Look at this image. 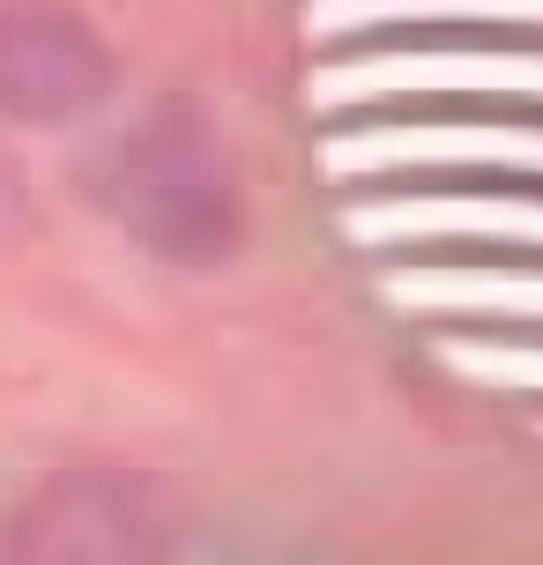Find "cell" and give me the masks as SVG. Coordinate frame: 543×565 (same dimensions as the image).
Masks as SVG:
<instances>
[{
    "mask_svg": "<svg viewBox=\"0 0 543 565\" xmlns=\"http://www.w3.org/2000/svg\"><path fill=\"white\" fill-rule=\"evenodd\" d=\"M350 238H499V246H543V194L529 201H491V194H469V201H439V194H417V201H358L343 216Z\"/></svg>",
    "mask_w": 543,
    "mask_h": 565,
    "instance_id": "6",
    "label": "cell"
},
{
    "mask_svg": "<svg viewBox=\"0 0 543 565\" xmlns=\"http://www.w3.org/2000/svg\"><path fill=\"white\" fill-rule=\"evenodd\" d=\"M409 312H499V320H543V268H409L387 282Z\"/></svg>",
    "mask_w": 543,
    "mask_h": 565,
    "instance_id": "8",
    "label": "cell"
},
{
    "mask_svg": "<svg viewBox=\"0 0 543 565\" xmlns=\"http://www.w3.org/2000/svg\"><path fill=\"white\" fill-rule=\"evenodd\" d=\"M113 97V53L67 0H0V119L60 127Z\"/></svg>",
    "mask_w": 543,
    "mask_h": 565,
    "instance_id": "2",
    "label": "cell"
},
{
    "mask_svg": "<svg viewBox=\"0 0 543 565\" xmlns=\"http://www.w3.org/2000/svg\"><path fill=\"white\" fill-rule=\"evenodd\" d=\"M320 38H365V30H507L543 38V0H320Z\"/></svg>",
    "mask_w": 543,
    "mask_h": 565,
    "instance_id": "7",
    "label": "cell"
},
{
    "mask_svg": "<svg viewBox=\"0 0 543 565\" xmlns=\"http://www.w3.org/2000/svg\"><path fill=\"white\" fill-rule=\"evenodd\" d=\"M89 194L149 260H172V268H216L246 238L238 171L187 97H157L119 135H105L89 164Z\"/></svg>",
    "mask_w": 543,
    "mask_h": 565,
    "instance_id": "1",
    "label": "cell"
},
{
    "mask_svg": "<svg viewBox=\"0 0 543 565\" xmlns=\"http://www.w3.org/2000/svg\"><path fill=\"white\" fill-rule=\"evenodd\" d=\"M328 171H455V164H485V171H536L543 179V119H425V127H409V119H372V127H343V135H328Z\"/></svg>",
    "mask_w": 543,
    "mask_h": 565,
    "instance_id": "4",
    "label": "cell"
},
{
    "mask_svg": "<svg viewBox=\"0 0 543 565\" xmlns=\"http://www.w3.org/2000/svg\"><path fill=\"white\" fill-rule=\"evenodd\" d=\"M447 358H455L461 372H477V380H507V387L536 380L543 387V358H529V350H514V342H455Z\"/></svg>",
    "mask_w": 543,
    "mask_h": 565,
    "instance_id": "9",
    "label": "cell"
},
{
    "mask_svg": "<svg viewBox=\"0 0 543 565\" xmlns=\"http://www.w3.org/2000/svg\"><path fill=\"white\" fill-rule=\"evenodd\" d=\"M8 231H23V171L8 164V149H0V238Z\"/></svg>",
    "mask_w": 543,
    "mask_h": 565,
    "instance_id": "10",
    "label": "cell"
},
{
    "mask_svg": "<svg viewBox=\"0 0 543 565\" xmlns=\"http://www.w3.org/2000/svg\"><path fill=\"white\" fill-rule=\"evenodd\" d=\"M387 97H499L543 105V53L529 45H402V53H343L313 75V105H387Z\"/></svg>",
    "mask_w": 543,
    "mask_h": 565,
    "instance_id": "3",
    "label": "cell"
},
{
    "mask_svg": "<svg viewBox=\"0 0 543 565\" xmlns=\"http://www.w3.org/2000/svg\"><path fill=\"white\" fill-rule=\"evenodd\" d=\"M164 536V513L135 477H60L15 521L8 551L23 558H142Z\"/></svg>",
    "mask_w": 543,
    "mask_h": 565,
    "instance_id": "5",
    "label": "cell"
}]
</instances>
